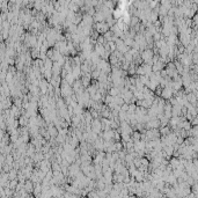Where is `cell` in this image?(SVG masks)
Here are the masks:
<instances>
[{
  "instance_id": "cell-6",
  "label": "cell",
  "mask_w": 198,
  "mask_h": 198,
  "mask_svg": "<svg viewBox=\"0 0 198 198\" xmlns=\"http://www.w3.org/2000/svg\"><path fill=\"white\" fill-rule=\"evenodd\" d=\"M139 139H140V134L138 133V132H134V133H133V140L134 141H138Z\"/></svg>"
},
{
  "instance_id": "cell-3",
  "label": "cell",
  "mask_w": 198,
  "mask_h": 198,
  "mask_svg": "<svg viewBox=\"0 0 198 198\" xmlns=\"http://www.w3.org/2000/svg\"><path fill=\"white\" fill-rule=\"evenodd\" d=\"M162 96L165 99H169L170 96H172V89H170V87H166L162 92Z\"/></svg>"
},
{
  "instance_id": "cell-1",
  "label": "cell",
  "mask_w": 198,
  "mask_h": 198,
  "mask_svg": "<svg viewBox=\"0 0 198 198\" xmlns=\"http://www.w3.org/2000/svg\"><path fill=\"white\" fill-rule=\"evenodd\" d=\"M60 90H61V94L64 95V97H68V96H72V88L70 87V83L67 82L66 80L63 81V85L60 87Z\"/></svg>"
},
{
  "instance_id": "cell-4",
  "label": "cell",
  "mask_w": 198,
  "mask_h": 198,
  "mask_svg": "<svg viewBox=\"0 0 198 198\" xmlns=\"http://www.w3.org/2000/svg\"><path fill=\"white\" fill-rule=\"evenodd\" d=\"M49 133H50V136H51V137H57L58 131L56 130V128H52V126H50V128H49Z\"/></svg>"
},
{
  "instance_id": "cell-5",
  "label": "cell",
  "mask_w": 198,
  "mask_h": 198,
  "mask_svg": "<svg viewBox=\"0 0 198 198\" xmlns=\"http://www.w3.org/2000/svg\"><path fill=\"white\" fill-rule=\"evenodd\" d=\"M24 188L27 189V190H32V183L30 182V181H28V182H26V184H24Z\"/></svg>"
},
{
  "instance_id": "cell-2",
  "label": "cell",
  "mask_w": 198,
  "mask_h": 198,
  "mask_svg": "<svg viewBox=\"0 0 198 198\" xmlns=\"http://www.w3.org/2000/svg\"><path fill=\"white\" fill-rule=\"evenodd\" d=\"M143 59H144L146 63H148V61L151 63V60L153 59V52L151 51V50H145V51L143 52Z\"/></svg>"
}]
</instances>
